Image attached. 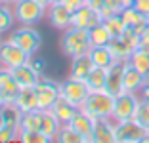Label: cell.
Wrapping results in <instances>:
<instances>
[{"instance_id":"cell-1","label":"cell","mask_w":149,"mask_h":143,"mask_svg":"<svg viewBox=\"0 0 149 143\" xmlns=\"http://www.w3.org/2000/svg\"><path fill=\"white\" fill-rule=\"evenodd\" d=\"M113 109H115V95L101 90V92H90L80 111L90 115L94 120H103V118L113 117Z\"/></svg>"},{"instance_id":"cell-2","label":"cell","mask_w":149,"mask_h":143,"mask_svg":"<svg viewBox=\"0 0 149 143\" xmlns=\"http://www.w3.org/2000/svg\"><path fill=\"white\" fill-rule=\"evenodd\" d=\"M90 36H88V29H80V27H73L63 31L61 36V52L69 57H77L82 53L90 52Z\"/></svg>"},{"instance_id":"cell-3","label":"cell","mask_w":149,"mask_h":143,"mask_svg":"<svg viewBox=\"0 0 149 143\" xmlns=\"http://www.w3.org/2000/svg\"><path fill=\"white\" fill-rule=\"evenodd\" d=\"M115 139L117 143H140V141H149V130L143 128L138 120L115 122Z\"/></svg>"},{"instance_id":"cell-4","label":"cell","mask_w":149,"mask_h":143,"mask_svg":"<svg viewBox=\"0 0 149 143\" xmlns=\"http://www.w3.org/2000/svg\"><path fill=\"white\" fill-rule=\"evenodd\" d=\"M10 40H12L13 44H17L23 52H27L31 57L38 52L40 44H42V36H40V33L35 29V25H21L19 29H15L12 33Z\"/></svg>"},{"instance_id":"cell-5","label":"cell","mask_w":149,"mask_h":143,"mask_svg":"<svg viewBox=\"0 0 149 143\" xmlns=\"http://www.w3.org/2000/svg\"><path fill=\"white\" fill-rule=\"evenodd\" d=\"M13 13H15V21L21 25H35L44 17L46 8L40 6L36 0H17L13 4Z\"/></svg>"},{"instance_id":"cell-6","label":"cell","mask_w":149,"mask_h":143,"mask_svg":"<svg viewBox=\"0 0 149 143\" xmlns=\"http://www.w3.org/2000/svg\"><path fill=\"white\" fill-rule=\"evenodd\" d=\"M138 103H140V95L132 94V92H123L115 97V109H113V122H123V120H130L136 115Z\"/></svg>"},{"instance_id":"cell-7","label":"cell","mask_w":149,"mask_h":143,"mask_svg":"<svg viewBox=\"0 0 149 143\" xmlns=\"http://www.w3.org/2000/svg\"><path fill=\"white\" fill-rule=\"evenodd\" d=\"M88 94H90V90H88L86 82L84 80H79V78H67L65 82L59 84V95H61L65 101H69L71 105H74V107H82V103L86 101Z\"/></svg>"},{"instance_id":"cell-8","label":"cell","mask_w":149,"mask_h":143,"mask_svg":"<svg viewBox=\"0 0 149 143\" xmlns=\"http://www.w3.org/2000/svg\"><path fill=\"white\" fill-rule=\"evenodd\" d=\"M31 61V56L23 52L17 44H13L12 40H2L0 42V65L6 69H15L19 65H25Z\"/></svg>"},{"instance_id":"cell-9","label":"cell","mask_w":149,"mask_h":143,"mask_svg":"<svg viewBox=\"0 0 149 143\" xmlns=\"http://www.w3.org/2000/svg\"><path fill=\"white\" fill-rule=\"evenodd\" d=\"M35 94L40 111H50L54 107V103L59 99V84L54 82V80L40 78L38 84L35 86Z\"/></svg>"},{"instance_id":"cell-10","label":"cell","mask_w":149,"mask_h":143,"mask_svg":"<svg viewBox=\"0 0 149 143\" xmlns=\"http://www.w3.org/2000/svg\"><path fill=\"white\" fill-rule=\"evenodd\" d=\"M19 92H21V86L15 82L12 71L6 69V67H0V94L4 95L6 105H15Z\"/></svg>"},{"instance_id":"cell-11","label":"cell","mask_w":149,"mask_h":143,"mask_svg":"<svg viewBox=\"0 0 149 143\" xmlns=\"http://www.w3.org/2000/svg\"><path fill=\"white\" fill-rule=\"evenodd\" d=\"M124 67L126 61H115L113 65L107 69V82H105V92H109L111 95L117 97L118 94L124 92Z\"/></svg>"},{"instance_id":"cell-12","label":"cell","mask_w":149,"mask_h":143,"mask_svg":"<svg viewBox=\"0 0 149 143\" xmlns=\"http://www.w3.org/2000/svg\"><path fill=\"white\" fill-rule=\"evenodd\" d=\"M10 71H12L15 82H17L21 88H35L36 84H38V80L42 78V76H40V73L33 67L31 61L25 63V65L15 67V69H10Z\"/></svg>"},{"instance_id":"cell-13","label":"cell","mask_w":149,"mask_h":143,"mask_svg":"<svg viewBox=\"0 0 149 143\" xmlns=\"http://www.w3.org/2000/svg\"><path fill=\"white\" fill-rule=\"evenodd\" d=\"M100 23H101L100 12L88 8L86 4H84L80 10L73 12V21H71V25H73V27H80V29H88V31H90L92 27L100 25Z\"/></svg>"},{"instance_id":"cell-14","label":"cell","mask_w":149,"mask_h":143,"mask_svg":"<svg viewBox=\"0 0 149 143\" xmlns=\"http://www.w3.org/2000/svg\"><path fill=\"white\" fill-rule=\"evenodd\" d=\"M69 124L73 126V128L79 132L80 135H82L86 143H92V134H94V126H96V120H94L90 115H86L84 111H80V109H79V113L73 117V120H71Z\"/></svg>"},{"instance_id":"cell-15","label":"cell","mask_w":149,"mask_h":143,"mask_svg":"<svg viewBox=\"0 0 149 143\" xmlns=\"http://www.w3.org/2000/svg\"><path fill=\"white\" fill-rule=\"evenodd\" d=\"M92 143H117V139H115V122L111 118L96 120Z\"/></svg>"},{"instance_id":"cell-16","label":"cell","mask_w":149,"mask_h":143,"mask_svg":"<svg viewBox=\"0 0 149 143\" xmlns=\"http://www.w3.org/2000/svg\"><path fill=\"white\" fill-rule=\"evenodd\" d=\"M48 17H50L52 27H56V29H59V31H65V29H69V27H71L73 13H71L69 10L61 4V2H57V4H52V6H50Z\"/></svg>"},{"instance_id":"cell-17","label":"cell","mask_w":149,"mask_h":143,"mask_svg":"<svg viewBox=\"0 0 149 143\" xmlns=\"http://www.w3.org/2000/svg\"><path fill=\"white\" fill-rule=\"evenodd\" d=\"M147 82V76L141 74L138 69L130 65L126 61V67H124V92H132V94H140V90L143 88V84Z\"/></svg>"},{"instance_id":"cell-18","label":"cell","mask_w":149,"mask_h":143,"mask_svg":"<svg viewBox=\"0 0 149 143\" xmlns=\"http://www.w3.org/2000/svg\"><path fill=\"white\" fill-rule=\"evenodd\" d=\"M92 69H94V63H92V59H90L88 53L71 57V71H69V76L71 78L84 80V78L90 74V71H92Z\"/></svg>"},{"instance_id":"cell-19","label":"cell","mask_w":149,"mask_h":143,"mask_svg":"<svg viewBox=\"0 0 149 143\" xmlns=\"http://www.w3.org/2000/svg\"><path fill=\"white\" fill-rule=\"evenodd\" d=\"M120 17L124 19L126 27H132V29H136L140 35L143 33L145 25H147V17H145V15L140 12V10L134 8V6H126V8H123V12H120Z\"/></svg>"},{"instance_id":"cell-20","label":"cell","mask_w":149,"mask_h":143,"mask_svg":"<svg viewBox=\"0 0 149 143\" xmlns=\"http://www.w3.org/2000/svg\"><path fill=\"white\" fill-rule=\"evenodd\" d=\"M50 111H52L54 115H56V118L59 122H61V124H69L71 120H73V117L77 113H79V107H74V105H71L69 101H65L61 97V95H59V99L56 101V103H54V107L50 109Z\"/></svg>"},{"instance_id":"cell-21","label":"cell","mask_w":149,"mask_h":143,"mask_svg":"<svg viewBox=\"0 0 149 143\" xmlns=\"http://www.w3.org/2000/svg\"><path fill=\"white\" fill-rule=\"evenodd\" d=\"M88 56H90V59H92L94 67L109 69V67L115 63V57H113V53H111V50L107 46H94V48H90Z\"/></svg>"},{"instance_id":"cell-22","label":"cell","mask_w":149,"mask_h":143,"mask_svg":"<svg viewBox=\"0 0 149 143\" xmlns=\"http://www.w3.org/2000/svg\"><path fill=\"white\" fill-rule=\"evenodd\" d=\"M13 107L17 109L19 113H29V111L38 109V101H36L35 88H21L19 97L15 99V105H13Z\"/></svg>"},{"instance_id":"cell-23","label":"cell","mask_w":149,"mask_h":143,"mask_svg":"<svg viewBox=\"0 0 149 143\" xmlns=\"http://www.w3.org/2000/svg\"><path fill=\"white\" fill-rule=\"evenodd\" d=\"M88 90L90 92H101L105 90V82H107V69H101V67H94L90 71L86 78H84Z\"/></svg>"},{"instance_id":"cell-24","label":"cell","mask_w":149,"mask_h":143,"mask_svg":"<svg viewBox=\"0 0 149 143\" xmlns=\"http://www.w3.org/2000/svg\"><path fill=\"white\" fill-rule=\"evenodd\" d=\"M59 128H61V122L56 118V115L52 111H42V128H40V132H44L54 141L57 132H59Z\"/></svg>"},{"instance_id":"cell-25","label":"cell","mask_w":149,"mask_h":143,"mask_svg":"<svg viewBox=\"0 0 149 143\" xmlns=\"http://www.w3.org/2000/svg\"><path fill=\"white\" fill-rule=\"evenodd\" d=\"M88 36H90V44L94 46H107V44L111 42V33L107 31V27L103 25V23H100V25L92 27V29L88 31Z\"/></svg>"},{"instance_id":"cell-26","label":"cell","mask_w":149,"mask_h":143,"mask_svg":"<svg viewBox=\"0 0 149 143\" xmlns=\"http://www.w3.org/2000/svg\"><path fill=\"white\" fill-rule=\"evenodd\" d=\"M107 48L111 50L115 61H128V59H130V56H132V50L124 44V40L120 38V36L111 38V42L107 44Z\"/></svg>"},{"instance_id":"cell-27","label":"cell","mask_w":149,"mask_h":143,"mask_svg":"<svg viewBox=\"0 0 149 143\" xmlns=\"http://www.w3.org/2000/svg\"><path fill=\"white\" fill-rule=\"evenodd\" d=\"M40 128H42V111L40 109H35V111L21 115L19 130H40Z\"/></svg>"},{"instance_id":"cell-28","label":"cell","mask_w":149,"mask_h":143,"mask_svg":"<svg viewBox=\"0 0 149 143\" xmlns=\"http://www.w3.org/2000/svg\"><path fill=\"white\" fill-rule=\"evenodd\" d=\"M54 141H57V143H86L84 137L71 124H61V128H59Z\"/></svg>"},{"instance_id":"cell-29","label":"cell","mask_w":149,"mask_h":143,"mask_svg":"<svg viewBox=\"0 0 149 143\" xmlns=\"http://www.w3.org/2000/svg\"><path fill=\"white\" fill-rule=\"evenodd\" d=\"M128 63H130L134 69H138L141 74L149 76V53L147 52H143V50H134L130 59H128Z\"/></svg>"},{"instance_id":"cell-30","label":"cell","mask_w":149,"mask_h":143,"mask_svg":"<svg viewBox=\"0 0 149 143\" xmlns=\"http://www.w3.org/2000/svg\"><path fill=\"white\" fill-rule=\"evenodd\" d=\"M103 25L107 27V31L111 33V36H120L126 31V23H124V19L120 17V13H113L111 17H107V19H103Z\"/></svg>"},{"instance_id":"cell-31","label":"cell","mask_w":149,"mask_h":143,"mask_svg":"<svg viewBox=\"0 0 149 143\" xmlns=\"http://www.w3.org/2000/svg\"><path fill=\"white\" fill-rule=\"evenodd\" d=\"M17 139L23 143H50L52 141L48 135L40 130H19Z\"/></svg>"},{"instance_id":"cell-32","label":"cell","mask_w":149,"mask_h":143,"mask_svg":"<svg viewBox=\"0 0 149 143\" xmlns=\"http://www.w3.org/2000/svg\"><path fill=\"white\" fill-rule=\"evenodd\" d=\"M13 21H15L13 10H10L8 4H2V2H0V33L4 35L6 31L13 25Z\"/></svg>"},{"instance_id":"cell-33","label":"cell","mask_w":149,"mask_h":143,"mask_svg":"<svg viewBox=\"0 0 149 143\" xmlns=\"http://www.w3.org/2000/svg\"><path fill=\"white\" fill-rule=\"evenodd\" d=\"M120 38H123V40H124V44H126V46L130 48L132 52H134V50H138V46H140L141 35L138 33L136 29H132V27H126V31H124L123 35H120Z\"/></svg>"},{"instance_id":"cell-34","label":"cell","mask_w":149,"mask_h":143,"mask_svg":"<svg viewBox=\"0 0 149 143\" xmlns=\"http://www.w3.org/2000/svg\"><path fill=\"white\" fill-rule=\"evenodd\" d=\"M134 120H138L143 128L149 130V101L140 99L138 109H136V115H134Z\"/></svg>"},{"instance_id":"cell-35","label":"cell","mask_w":149,"mask_h":143,"mask_svg":"<svg viewBox=\"0 0 149 143\" xmlns=\"http://www.w3.org/2000/svg\"><path fill=\"white\" fill-rule=\"evenodd\" d=\"M19 132L12 130V128H6V126H0V141H12V139H17Z\"/></svg>"},{"instance_id":"cell-36","label":"cell","mask_w":149,"mask_h":143,"mask_svg":"<svg viewBox=\"0 0 149 143\" xmlns=\"http://www.w3.org/2000/svg\"><path fill=\"white\" fill-rule=\"evenodd\" d=\"M61 4L73 13V12H77V10H80L84 6V0H61Z\"/></svg>"},{"instance_id":"cell-37","label":"cell","mask_w":149,"mask_h":143,"mask_svg":"<svg viewBox=\"0 0 149 143\" xmlns=\"http://www.w3.org/2000/svg\"><path fill=\"white\" fill-rule=\"evenodd\" d=\"M103 6H107L109 10H113L115 13H120L123 8H124L123 0H103Z\"/></svg>"},{"instance_id":"cell-38","label":"cell","mask_w":149,"mask_h":143,"mask_svg":"<svg viewBox=\"0 0 149 143\" xmlns=\"http://www.w3.org/2000/svg\"><path fill=\"white\" fill-rule=\"evenodd\" d=\"M134 8L140 10L145 17H147L149 15V0H136V2H134Z\"/></svg>"},{"instance_id":"cell-39","label":"cell","mask_w":149,"mask_h":143,"mask_svg":"<svg viewBox=\"0 0 149 143\" xmlns=\"http://www.w3.org/2000/svg\"><path fill=\"white\" fill-rule=\"evenodd\" d=\"M84 4L88 6V8L96 10V12H100L101 8H103V0H84Z\"/></svg>"},{"instance_id":"cell-40","label":"cell","mask_w":149,"mask_h":143,"mask_svg":"<svg viewBox=\"0 0 149 143\" xmlns=\"http://www.w3.org/2000/svg\"><path fill=\"white\" fill-rule=\"evenodd\" d=\"M140 99H145V101H149V78H147V82L143 84V88L140 90Z\"/></svg>"},{"instance_id":"cell-41","label":"cell","mask_w":149,"mask_h":143,"mask_svg":"<svg viewBox=\"0 0 149 143\" xmlns=\"http://www.w3.org/2000/svg\"><path fill=\"white\" fill-rule=\"evenodd\" d=\"M138 50H143V52H147V53H149V38H143V36H141Z\"/></svg>"},{"instance_id":"cell-42","label":"cell","mask_w":149,"mask_h":143,"mask_svg":"<svg viewBox=\"0 0 149 143\" xmlns=\"http://www.w3.org/2000/svg\"><path fill=\"white\" fill-rule=\"evenodd\" d=\"M31 63H33V61H31ZM33 67H35V69L42 74V61H35V63H33Z\"/></svg>"},{"instance_id":"cell-43","label":"cell","mask_w":149,"mask_h":143,"mask_svg":"<svg viewBox=\"0 0 149 143\" xmlns=\"http://www.w3.org/2000/svg\"><path fill=\"white\" fill-rule=\"evenodd\" d=\"M40 6H44V8H50V0H36Z\"/></svg>"},{"instance_id":"cell-44","label":"cell","mask_w":149,"mask_h":143,"mask_svg":"<svg viewBox=\"0 0 149 143\" xmlns=\"http://www.w3.org/2000/svg\"><path fill=\"white\" fill-rule=\"evenodd\" d=\"M4 107H6V99H4V95L0 94V111H2Z\"/></svg>"},{"instance_id":"cell-45","label":"cell","mask_w":149,"mask_h":143,"mask_svg":"<svg viewBox=\"0 0 149 143\" xmlns=\"http://www.w3.org/2000/svg\"><path fill=\"white\" fill-rule=\"evenodd\" d=\"M134 2H136V0H123L124 8H126V6H134Z\"/></svg>"},{"instance_id":"cell-46","label":"cell","mask_w":149,"mask_h":143,"mask_svg":"<svg viewBox=\"0 0 149 143\" xmlns=\"http://www.w3.org/2000/svg\"><path fill=\"white\" fill-rule=\"evenodd\" d=\"M0 2H2V4H15V2H17V0H0Z\"/></svg>"},{"instance_id":"cell-47","label":"cell","mask_w":149,"mask_h":143,"mask_svg":"<svg viewBox=\"0 0 149 143\" xmlns=\"http://www.w3.org/2000/svg\"><path fill=\"white\" fill-rule=\"evenodd\" d=\"M57 2H61V0H50V6H52V4H57Z\"/></svg>"},{"instance_id":"cell-48","label":"cell","mask_w":149,"mask_h":143,"mask_svg":"<svg viewBox=\"0 0 149 143\" xmlns=\"http://www.w3.org/2000/svg\"><path fill=\"white\" fill-rule=\"evenodd\" d=\"M0 42H2V33H0Z\"/></svg>"},{"instance_id":"cell-49","label":"cell","mask_w":149,"mask_h":143,"mask_svg":"<svg viewBox=\"0 0 149 143\" xmlns=\"http://www.w3.org/2000/svg\"><path fill=\"white\" fill-rule=\"evenodd\" d=\"M147 23H149V15H147Z\"/></svg>"},{"instance_id":"cell-50","label":"cell","mask_w":149,"mask_h":143,"mask_svg":"<svg viewBox=\"0 0 149 143\" xmlns=\"http://www.w3.org/2000/svg\"><path fill=\"white\" fill-rule=\"evenodd\" d=\"M0 67H2V65H0Z\"/></svg>"},{"instance_id":"cell-51","label":"cell","mask_w":149,"mask_h":143,"mask_svg":"<svg viewBox=\"0 0 149 143\" xmlns=\"http://www.w3.org/2000/svg\"><path fill=\"white\" fill-rule=\"evenodd\" d=\"M147 78H149V76H147Z\"/></svg>"}]
</instances>
